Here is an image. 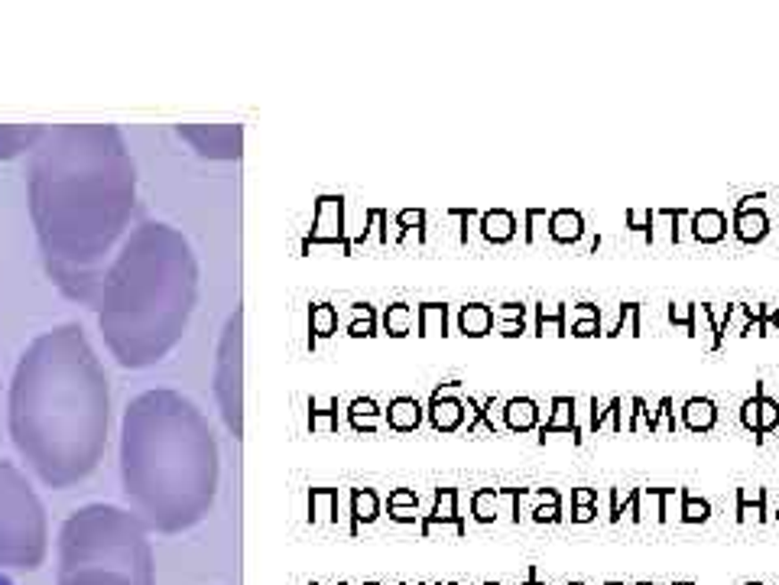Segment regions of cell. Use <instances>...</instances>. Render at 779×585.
<instances>
[{
  "label": "cell",
  "mask_w": 779,
  "mask_h": 585,
  "mask_svg": "<svg viewBox=\"0 0 779 585\" xmlns=\"http://www.w3.org/2000/svg\"><path fill=\"white\" fill-rule=\"evenodd\" d=\"M27 208L49 280L95 309L101 277L137 218V163L124 130L46 127L27 156Z\"/></svg>",
  "instance_id": "6da1fadb"
},
{
  "label": "cell",
  "mask_w": 779,
  "mask_h": 585,
  "mask_svg": "<svg viewBox=\"0 0 779 585\" xmlns=\"http://www.w3.org/2000/svg\"><path fill=\"white\" fill-rule=\"evenodd\" d=\"M111 384L79 322L39 332L20 355L7 394V432L20 459L53 491L95 472L108 449Z\"/></svg>",
  "instance_id": "7a4b0ae2"
},
{
  "label": "cell",
  "mask_w": 779,
  "mask_h": 585,
  "mask_svg": "<svg viewBox=\"0 0 779 585\" xmlns=\"http://www.w3.org/2000/svg\"><path fill=\"white\" fill-rule=\"evenodd\" d=\"M120 491L150 533H186L215 505L221 455L195 400L172 388L137 394L120 416Z\"/></svg>",
  "instance_id": "3957f363"
},
{
  "label": "cell",
  "mask_w": 779,
  "mask_h": 585,
  "mask_svg": "<svg viewBox=\"0 0 779 585\" xmlns=\"http://www.w3.org/2000/svg\"><path fill=\"white\" fill-rule=\"evenodd\" d=\"M198 303V257L188 238L166 221L130 228L101 277V338L120 368L144 371L170 358Z\"/></svg>",
  "instance_id": "277c9868"
},
{
  "label": "cell",
  "mask_w": 779,
  "mask_h": 585,
  "mask_svg": "<svg viewBox=\"0 0 779 585\" xmlns=\"http://www.w3.org/2000/svg\"><path fill=\"white\" fill-rule=\"evenodd\" d=\"M55 576L79 569H111L124 572L137 585H156L150 527L130 507L85 505L72 511L55 537Z\"/></svg>",
  "instance_id": "5b68a950"
},
{
  "label": "cell",
  "mask_w": 779,
  "mask_h": 585,
  "mask_svg": "<svg viewBox=\"0 0 779 585\" xmlns=\"http://www.w3.org/2000/svg\"><path fill=\"white\" fill-rule=\"evenodd\" d=\"M49 556V517L27 472L0 459V569L33 572Z\"/></svg>",
  "instance_id": "8992f818"
},
{
  "label": "cell",
  "mask_w": 779,
  "mask_h": 585,
  "mask_svg": "<svg viewBox=\"0 0 779 585\" xmlns=\"http://www.w3.org/2000/svg\"><path fill=\"white\" fill-rule=\"evenodd\" d=\"M218 410L234 439H241V313H231L221 329L211 368Z\"/></svg>",
  "instance_id": "52a82bcc"
},
{
  "label": "cell",
  "mask_w": 779,
  "mask_h": 585,
  "mask_svg": "<svg viewBox=\"0 0 779 585\" xmlns=\"http://www.w3.org/2000/svg\"><path fill=\"white\" fill-rule=\"evenodd\" d=\"M176 134L205 160H241V124H176Z\"/></svg>",
  "instance_id": "ba28073f"
},
{
  "label": "cell",
  "mask_w": 779,
  "mask_h": 585,
  "mask_svg": "<svg viewBox=\"0 0 779 585\" xmlns=\"http://www.w3.org/2000/svg\"><path fill=\"white\" fill-rule=\"evenodd\" d=\"M689 208H653V221H650V231L643 234V241L650 247H672L679 244L682 238H689L685 225H689Z\"/></svg>",
  "instance_id": "9c48e42d"
},
{
  "label": "cell",
  "mask_w": 779,
  "mask_h": 585,
  "mask_svg": "<svg viewBox=\"0 0 779 585\" xmlns=\"http://www.w3.org/2000/svg\"><path fill=\"white\" fill-rule=\"evenodd\" d=\"M575 406H578L575 397H565V394L552 397L546 423H539V442H543V446H546L552 436H568L575 446H582L584 436H582V430L575 426Z\"/></svg>",
  "instance_id": "30bf717a"
},
{
  "label": "cell",
  "mask_w": 779,
  "mask_h": 585,
  "mask_svg": "<svg viewBox=\"0 0 779 585\" xmlns=\"http://www.w3.org/2000/svg\"><path fill=\"white\" fill-rule=\"evenodd\" d=\"M46 124H0V160H17L33 154V146L43 140Z\"/></svg>",
  "instance_id": "8fae6325"
},
{
  "label": "cell",
  "mask_w": 779,
  "mask_h": 585,
  "mask_svg": "<svg viewBox=\"0 0 779 585\" xmlns=\"http://www.w3.org/2000/svg\"><path fill=\"white\" fill-rule=\"evenodd\" d=\"M685 231H689V238L695 244H717V241H725V234L731 231V225H727V215L721 208L705 205L692 212Z\"/></svg>",
  "instance_id": "7c38bea8"
},
{
  "label": "cell",
  "mask_w": 779,
  "mask_h": 585,
  "mask_svg": "<svg viewBox=\"0 0 779 585\" xmlns=\"http://www.w3.org/2000/svg\"><path fill=\"white\" fill-rule=\"evenodd\" d=\"M588 228H584V215L575 208H552L549 212V241L562 244V247H575L582 241Z\"/></svg>",
  "instance_id": "4fadbf2b"
},
{
  "label": "cell",
  "mask_w": 779,
  "mask_h": 585,
  "mask_svg": "<svg viewBox=\"0 0 779 585\" xmlns=\"http://www.w3.org/2000/svg\"><path fill=\"white\" fill-rule=\"evenodd\" d=\"M731 231L741 244H760L770 234V215L767 208H747V212H734L731 218Z\"/></svg>",
  "instance_id": "5bb4252c"
},
{
  "label": "cell",
  "mask_w": 779,
  "mask_h": 585,
  "mask_svg": "<svg viewBox=\"0 0 779 585\" xmlns=\"http://www.w3.org/2000/svg\"><path fill=\"white\" fill-rule=\"evenodd\" d=\"M679 416L689 432H711L717 426V404L711 397H689L682 404Z\"/></svg>",
  "instance_id": "9a60e30c"
},
{
  "label": "cell",
  "mask_w": 779,
  "mask_h": 585,
  "mask_svg": "<svg viewBox=\"0 0 779 585\" xmlns=\"http://www.w3.org/2000/svg\"><path fill=\"white\" fill-rule=\"evenodd\" d=\"M503 416H507V426H510L513 432L539 430V406L536 400H529V397H513L510 404H507V410H503Z\"/></svg>",
  "instance_id": "2e32d148"
},
{
  "label": "cell",
  "mask_w": 779,
  "mask_h": 585,
  "mask_svg": "<svg viewBox=\"0 0 779 585\" xmlns=\"http://www.w3.org/2000/svg\"><path fill=\"white\" fill-rule=\"evenodd\" d=\"M55 585H137L124 572H111V569H79V572H65L55 576Z\"/></svg>",
  "instance_id": "e0dca14e"
},
{
  "label": "cell",
  "mask_w": 779,
  "mask_h": 585,
  "mask_svg": "<svg viewBox=\"0 0 779 585\" xmlns=\"http://www.w3.org/2000/svg\"><path fill=\"white\" fill-rule=\"evenodd\" d=\"M692 338H701L708 351H721L725 348V338L717 332L715 313H711V303H695V332Z\"/></svg>",
  "instance_id": "ac0fdd59"
},
{
  "label": "cell",
  "mask_w": 779,
  "mask_h": 585,
  "mask_svg": "<svg viewBox=\"0 0 779 585\" xmlns=\"http://www.w3.org/2000/svg\"><path fill=\"white\" fill-rule=\"evenodd\" d=\"M536 335H568L565 325V303H539L536 306Z\"/></svg>",
  "instance_id": "d6986e66"
},
{
  "label": "cell",
  "mask_w": 779,
  "mask_h": 585,
  "mask_svg": "<svg viewBox=\"0 0 779 585\" xmlns=\"http://www.w3.org/2000/svg\"><path fill=\"white\" fill-rule=\"evenodd\" d=\"M640 315H643V306H640V303H620L617 319H614V325H610L604 335H608V338H617V335H630V338H636L640 329H643Z\"/></svg>",
  "instance_id": "ffe728a7"
},
{
  "label": "cell",
  "mask_w": 779,
  "mask_h": 585,
  "mask_svg": "<svg viewBox=\"0 0 779 585\" xmlns=\"http://www.w3.org/2000/svg\"><path fill=\"white\" fill-rule=\"evenodd\" d=\"M753 394H757V406H760V446L767 442V436H773V432L779 430V400H773L767 390H763V380H757V388H753Z\"/></svg>",
  "instance_id": "44dd1931"
},
{
  "label": "cell",
  "mask_w": 779,
  "mask_h": 585,
  "mask_svg": "<svg viewBox=\"0 0 779 585\" xmlns=\"http://www.w3.org/2000/svg\"><path fill=\"white\" fill-rule=\"evenodd\" d=\"M484 234L497 244L510 241L513 234H517V218H513V212L497 208V212H491V215H484Z\"/></svg>",
  "instance_id": "7402d4cb"
},
{
  "label": "cell",
  "mask_w": 779,
  "mask_h": 585,
  "mask_svg": "<svg viewBox=\"0 0 779 585\" xmlns=\"http://www.w3.org/2000/svg\"><path fill=\"white\" fill-rule=\"evenodd\" d=\"M711 517V501L708 497H699L692 488H685V497H682V523H705Z\"/></svg>",
  "instance_id": "603a6c76"
},
{
  "label": "cell",
  "mask_w": 779,
  "mask_h": 585,
  "mask_svg": "<svg viewBox=\"0 0 779 585\" xmlns=\"http://www.w3.org/2000/svg\"><path fill=\"white\" fill-rule=\"evenodd\" d=\"M491 325H493V313L487 306H481V303H475V306H468L465 313H461V329H465L468 335L491 332Z\"/></svg>",
  "instance_id": "cb8c5ba5"
},
{
  "label": "cell",
  "mask_w": 779,
  "mask_h": 585,
  "mask_svg": "<svg viewBox=\"0 0 779 585\" xmlns=\"http://www.w3.org/2000/svg\"><path fill=\"white\" fill-rule=\"evenodd\" d=\"M588 416H592V423H588V430L592 432H601L604 430V423H614V414H617V406H620V397H608V400H598V397H592L588 400Z\"/></svg>",
  "instance_id": "d4e9b609"
},
{
  "label": "cell",
  "mask_w": 779,
  "mask_h": 585,
  "mask_svg": "<svg viewBox=\"0 0 779 585\" xmlns=\"http://www.w3.org/2000/svg\"><path fill=\"white\" fill-rule=\"evenodd\" d=\"M526 241H549V212L546 208H526Z\"/></svg>",
  "instance_id": "484cf974"
},
{
  "label": "cell",
  "mask_w": 779,
  "mask_h": 585,
  "mask_svg": "<svg viewBox=\"0 0 779 585\" xmlns=\"http://www.w3.org/2000/svg\"><path fill=\"white\" fill-rule=\"evenodd\" d=\"M666 319H669V325L685 329V335L692 338V332H695V303H675L672 299L669 306H666Z\"/></svg>",
  "instance_id": "4316f807"
},
{
  "label": "cell",
  "mask_w": 779,
  "mask_h": 585,
  "mask_svg": "<svg viewBox=\"0 0 779 585\" xmlns=\"http://www.w3.org/2000/svg\"><path fill=\"white\" fill-rule=\"evenodd\" d=\"M682 497H685V488H663V505H659V523L679 521V514H682Z\"/></svg>",
  "instance_id": "83f0119b"
},
{
  "label": "cell",
  "mask_w": 779,
  "mask_h": 585,
  "mask_svg": "<svg viewBox=\"0 0 779 585\" xmlns=\"http://www.w3.org/2000/svg\"><path fill=\"white\" fill-rule=\"evenodd\" d=\"M770 507L767 501H737V523H767Z\"/></svg>",
  "instance_id": "f1b7e54d"
},
{
  "label": "cell",
  "mask_w": 779,
  "mask_h": 585,
  "mask_svg": "<svg viewBox=\"0 0 779 585\" xmlns=\"http://www.w3.org/2000/svg\"><path fill=\"white\" fill-rule=\"evenodd\" d=\"M737 420H741L743 430L753 432V439H760V406H757V394L743 400L741 410H737Z\"/></svg>",
  "instance_id": "f546056e"
},
{
  "label": "cell",
  "mask_w": 779,
  "mask_h": 585,
  "mask_svg": "<svg viewBox=\"0 0 779 585\" xmlns=\"http://www.w3.org/2000/svg\"><path fill=\"white\" fill-rule=\"evenodd\" d=\"M650 432V404L643 397H630V414H627V432Z\"/></svg>",
  "instance_id": "4dcf8cb0"
},
{
  "label": "cell",
  "mask_w": 779,
  "mask_h": 585,
  "mask_svg": "<svg viewBox=\"0 0 779 585\" xmlns=\"http://www.w3.org/2000/svg\"><path fill=\"white\" fill-rule=\"evenodd\" d=\"M650 221H653V208L650 205H634L624 212V225H627V231H634V234L650 231Z\"/></svg>",
  "instance_id": "1f68e13d"
},
{
  "label": "cell",
  "mask_w": 779,
  "mask_h": 585,
  "mask_svg": "<svg viewBox=\"0 0 779 585\" xmlns=\"http://www.w3.org/2000/svg\"><path fill=\"white\" fill-rule=\"evenodd\" d=\"M568 335L594 338V335H604V325H601V319H578V322H568Z\"/></svg>",
  "instance_id": "d6a6232c"
},
{
  "label": "cell",
  "mask_w": 779,
  "mask_h": 585,
  "mask_svg": "<svg viewBox=\"0 0 779 585\" xmlns=\"http://www.w3.org/2000/svg\"><path fill=\"white\" fill-rule=\"evenodd\" d=\"M627 501H630V491H620V488H610V511H608V521H610V523H620V521H624V511H627Z\"/></svg>",
  "instance_id": "836d02e7"
},
{
  "label": "cell",
  "mask_w": 779,
  "mask_h": 585,
  "mask_svg": "<svg viewBox=\"0 0 779 585\" xmlns=\"http://www.w3.org/2000/svg\"><path fill=\"white\" fill-rule=\"evenodd\" d=\"M533 523H559L562 521V505H536L529 511Z\"/></svg>",
  "instance_id": "e575fe53"
},
{
  "label": "cell",
  "mask_w": 779,
  "mask_h": 585,
  "mask_svg": "<svg viewBox=\"0 0 779 585\" xmlns=\"http://www.w3.org/2000/svg\"><path fill=\"white\" fill-rule=\"evenodd\" d=\"M475 511L481 521H493V517H497V495H493V491H481V495L475 497Z\"/></svg>",
  "instance_id": "d590c367"
},
{
  "label": "cell",
  "mask_w": 779,
  "mask_h": 585,
  "mask_svg": "<svg viewBox=\"0 0 779 585\" xmlns=\"http://www.w3.org/2000/svg\"><path fill=\"white\" fill-rule=\"evenodd\" d=\"M572 507H598V488H572Z\"/></svg>",
  "instance_id": "8d00e7d4"
},
{
  "label": "cell",
  "mask_w": 779,
  "mask_h": 585,
  "mask_svg": "<svg viewBox=\"0 0 779 585\" xmlns=\"http://www.w3.org/2000/svg\"><path fill=\"white\" fill-rule=\"evenodd\" d=\"M435 420H439V426H455L458 423V404H439L435 406Z\"/></svg>",
  "instance_id": "74e56055"
},
{
  "label": "cell",
  "mask_w": 779,
  "mask_h": 585,
  "mask_svg": "<svg viewBox=\"0 0 779 585\" xmlns=\"http://www.w3.org/2000/svg\"><path fill=\"white\" fill-rule=\"evenodd\" d=\"M416 416H419V414L412 410V404H406V400H403V404H396L394 423L396 426H412V423H416Z\"/></svg>",
  "instance_id": "f35d334b"
},
{
  "label": "cell",
  "mask_w": 779,
  "mask_h": 585,
  "mask_svg": "<svg viewBox=\"0 0 779 585\" xmlns=\"http://www.w3.org/2000/svg\"><path fill=\"white\" fill-rule=\"evenodd\" d=\"M501 315L507 322H523V319H526V306H523V303H503Z\"/></svg>",
  "instance_id": "ab89813d"
},
{
  "label": "cell",
  "mask_w": 779,
  "mask_h": 585,
  "mask_svg": "<svg viewBox=\"0 0 779 585\" xmlns=\"http://www.w3.org/2000/svg\"><path fill=\"white\" fill-rule=\"evenodd\" d=\"M737 335H741V338H763V335H767V322H763V319H750V322H743V329Z\"/></svg>",
  "instance_id": "60d3db41"
},
{
  "label": "cell",
  "mask_w": 779,
  "mask_h": 585,
  "mask_svg": "<svg viewBox=\"0 0 779 585\" xmlns=\"http://www.w3.org/2000/svg\"><path fill=\"white\" fill-rule=\"evenodd\" d=\"M767 198V192H753V196H741L734 202V212H747V208H760V202Z\"/></svg>",
  "instance_id": "b9f144b4"
},
{
  "label": "cell",
  "mask_w": 779,
  "mask_h": 585,
  "mask_svg": "<svg viewBox=\"0 0 779 585\" xmlns=\"http://www.w3.org/2000/svg\"><path fill=\"white\" fill-rule=\"evenodd\" d=\"M598 521V507H572V523H592Z\"/></svg>",
  "instance_id": "7bdbcfd3"
},
{
  "label": "cell",
  "mask_w": 779,
  "mask_h": 585,
  "mask_svg": "<svg viewBox=\"0 0 779 585\" xmlns=\"http://www.w3.org/2000/svg\"><path fill=\"white\" fill-rule=\"evenodd\" d=\"M501 332H503V335H510V338H517V335L526 332V319H523V322H503V325H501Z\"/></svg>",
  "instance_id": "ee69618b"
},
{
  "label": "cell",
  "mask_w": 779,
  "mask_h": 585,
  "mask_svg": "<svg viewBox=\"0 0 779 585\" xmlns=\"http://www.w3.org/2000/svg\"><path fill=\"white\" fill-rule=\"evenodd\" d=\"M403 322H406V313L403 309H396V313L390 315V325H394V329H403Z\"/></svg>",
  "instance_id": "f6af8a7d"
},
{
  "label": "cell",
  "mask_w": 779,
  "mask_h": 585,
  "mask_svg": "<svg viewBox=\"0 0 779 585\" xmlns=\"http://www.w3.org/2000/svg\"><path fill=\"white\" fill-rule=\"evenodd\" d=\"M529 579H533V585H549V582H543V579L536 576V569H529Z\"/></svg>",
  "instance_id": "bcb514c9"
},
{
  "label": "cell",
  "mask_w": 779,
  "mask_h": 585,
  "mask_svg": "<svg viewBox=\"0 0 779 585\" xmlns=\"http://www.w3.org/2000/svg\"><path fill=\"white\" fill-rule=\"evenodd\" d=\"M0 585H17V582H10V579L4 576V572H0Z\"/></svg>",
  "instance_id": "7dc6e473"
},
{
  "label": "cell",
  "mask_w": 779,
  "mask_h": 585,
  "mask_svg": "<svg viewBox=\"0 0 779 585\" xmlns=\"http://www.w3.org/2000/svg\"><path fill=\"white\" fill-rule=\"evenodd\" d=\"M773 517H776V521H779V507H773Z\"/></svg>",
  "instance_id": "c3c4849f"
},
{
  "label": "cell",
  "mask_w": 779,
  "mask_h": 585,
  "mask_svg": "<svg viewBox=\"0 0 779 585\" xmlns=\"http://www.w3.org/2000/svg\"><path fill=\"white\" fill-rule=\"evenodd\" d=\"M672 585H695V582H672Z\"/></svg>",
  "instance_id": "681fc988"
},
{
  "label": "cell",
  "mask_w": 779,
  "mask_h": 585,
  "mask_svg": "<svg viewBox=\"0 0 779 585\" xmlns=\"http://www.w3.org/2000/svg\"><path fill=\"white\" fill-rule=\"evenodd\" d=\"M634 585H656V582H634Z\"/></svg>",
  "instance_id": "f907efd6"
},
{
  "label": "cell",
  "mask_w": 779,
  "mask_h": 585,
  "mask_svg": "<svg viewBox=\"0 0 779 585\" xmlns=\"http://www.w3.org/2000/svg\"><path fill=\"white\" fill-rule=\"evenodd\" d=\"M604 585H624V582H604Z\"/></svg>",
  "instance_id": "816d5d0a"
},
{
  "label": "cell",
  "mask_w": 779,
  "mask_h": 585,
  "mask_svg": "<svg viewBox=\"0 0 779 585\" xmlns=\"http://www.w3.org/2000/svg\"><path fill=\"white\" fill-rule=\"evenodd\" d=\"M565 585H584V582H565Z\"/></svg>",
  "instance_id": "f5cc1de1"
},
{
  "label": "cell",
  "mask_w": 779,
  "mask_h": 585,
  "mask_svg": "<svg viewBox=\"0 0 779 585\" xmlns=\"http://www.w3.org/2000/svg\"><path fill=\"white\" fill-rule=\"evenodd\" d=\"M743 585H763V582H743Z\"/></svg>",
  "instance_id": "db71d44e"
},
{
  "label": "cell",
  "mask_w": 779,
  "mask_h": 585,
  "mask_svg": "<svg viewBox=\"0 0 779 585\" xmlns=\"http://www.w3.org/2000/svg\"><path fill=\"white\" fill-rule=\"evenodd\" d=\"M523 585H533V579H526V582H523Z\"/></svg>",
  "instance_id": "11a10c76"
}]
</instances>
